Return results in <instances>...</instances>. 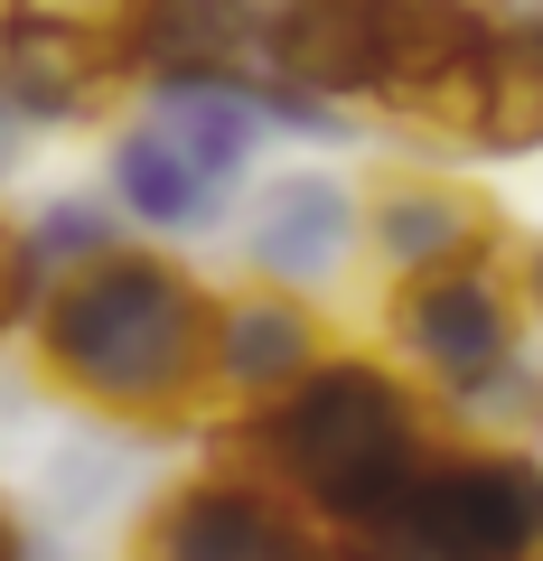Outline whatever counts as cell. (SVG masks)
Segmentation results:
<instances>
[{
	"instance_id": "1",
	"label": "cell",
	"mask_w": 543,
	"mask_h": 561,
	"mask_svg": "<svg viewBox=\"0 0 543 561\" xmlns=\"http://www.w3.org/2000/svg\"><path fill=\"white\" fill-rule=\"evenodd\" d=\"M38 365L113 421H188L206 402L216 300L160 253H103L38 290Z\"/></svg>"
},
{
	"instance_id": "2",
	"label": "cell",
	"mask_w": 543,
	"mask_h": 561,
	"mask_svg": "<svg viewBox=\"0 0 543 561\" xmlns=\"http://www.w3.org/2000/svg\"><path fill=\"white\" fill-rule=\"evenodd\" d=\"M431 421L412 402V383H394L365 356H319L282 402L235 421L244 478H262L282 505H301L328 542L365 534L431 459Z\"/></svg>"
},
{
	"instance_id": "3",
	"label": "cell",
	"mask_w": 543,
	"mask_h": 561,
	"mask_svg": "<svg viewBox=\"0 0 543 561\" xmlns=\"http://www.w3.org/2000/svg\"><path fill=\"white\" fill-rule=\"evenodd\" d=\"M338 561H543V468L524 449H431Z\"/></svg>"
},
{
	"instance_id": "4",
	"label": "cell",
	"mask_w": 543,
	"mask_h": 561,
	"mask_svg": "<svg viewBox=\"0 0 543 561\" xmlns=\"http://www.w3.org/2000/svg\"><path fill=\"white\" fill-rule=\"evenodd\" d=\"M524 319H534V309H524V253L516 243H506V253H478V262H450V272H412L394 290V337L412 346L450 393L506 375L516 346H524Z\"/></svg>"
},
{
	"instance_id": "5",
	"label": "cell",
	"mask_w": 543,
	"mask_h": 561,
	"mask_svg": "<svg viewBox=\"0 0 543 561\" xmlns=\"http://www.w3.org/2000/svg\"><path fill=\"white\" fill-rule=\"evenodd\" d=\"M132 561H338V542L262 478L216 468L150 505V524L132 534Z\"/></svg>"
},
{
	"instance_id": "6",
	"label": "cell",
	"mask_w": 543,
	"mask_h": 561,
	"mask_svg": "<svg viewBox=\"0 0 543 561\" xmlns=\"http://www.w3.org/2000/svg\"><path fill=\"white\" fill-rule=\"evenodd\" d=\"M122 84L132 76H122V47L103 20L47 10V0L0 10V103L20 122H94Z\"/></svg>"
},
{
	"instance_id": "7",
	"label": "cell",
	"mask_w": 543,
	"mask_h": 561,
	"mask_svg": "<svg viewBox=\"0 0 543 561\" xmlns=\"http://www.w3.org/2000/svg\"><path fill=\"white\" fill-rule=\"evenodd\" d=\"M262 66L301 103H384L394 84V28L384 0H272L262 10Z\"/></svg>"
},
{
	"instance_id": "8",
	"label": "cell",
	"mask_w": 543,
	"mask_h": 561,
	"mask_svg": "<svg viewBox=\"0 0 543 561\" xmlns=\"http://www.w3.org/2000/svg\"><path fill=\"white\" fill-rule=\"evenodd\" d=\"M113 47H122V76L235 84L262 57V0H122Z\"/></svg>"
},
{
	"instance_id": "9",
	"label": "cell",
	"mask_w": 543,
	"mask_h": 561,
	"mask_svg": "<svg viewBox=\"0 0 543 561\" xmlns=\"http://www.w3.org/2000/svg\"><path fill=\"white\" fill-rule=\"evenodd\" d=\"M365 234L375 253L394 262L403 280L412 272H450V262H478V253H506V216L478 197V187H450V179H384L375 206H365Z\"/></svg>"
},
{
	"instance_id": "10",
	"label": "cell",
	"mask_w": 543,
	"mask_h": 561,
	"mask_svg": "<svg viewBox=\"0 0 543 561\" xmlns=\"http://www.w3.org/2000/svg\"><path fill=\"white\" fill-rule=\"evenodd\" d=\"M309 365H319V319H309L291 290H244V300H216L206 375H216L225 393H244V402L262 412V402H282Z\"/></svg>"
},
{
	"instance_id": "11",
	"label": "cell",
	"mask_w": 543,
	"mask_h": 561,
	"mask_svg": "<svg viewBox=\"0 0 543 561\" xmlns=\"http://www.w3.org/2000/svg\"><path fill=\"white\" fill-rule=\"evenodd\" d=\"M142 122L216 187V197L244 179V160H253V140H262V103L244 94V84H160Z\"/></svg>"
},
{
	"instance_id": "12",
	"label": "cell",
	"mask_w": 543,
	"mask_h": 561,
	"mask_svg": "<svg viewBox=\"0 0 543 561\" xmlns=\"http://www.w3.org/2000/svg\"><path fill=\"white\" fill-rule=\"evenodd\" d=\"M357 243V197L338 179H282L253 225V262L272 280H328Z\"/></svg>"
},
{
	"instance_id": "13",
	"label": "cell",
	"mask_w": 543,
	"mask_h": 561,
	"mask_svg": "<svg viewBox=\"0 0 543 561\" xmlns=\"http://www.w3.org/2000/svg\"><path fill=\"white\" fill-rule=\"evenodd\" d=\"M113 197L132 206L142 225H169V234H188V225H206V216L225 206L216 187H206L197 169H188L179 150L150 131V122H132V131L113 140Z\"/></svg>"
},
{
	"instance_id": "14",
	"label": "cell",
	"mask_w": 543,
	"mask_h": 561,
	"mask_svg": "<svg viewBox=\"0 0 543 561\" xmlns=\"http://www.w3.org/2000/svg\"><path fill=\"white\" fill-rule=\"evenodd\" d=\"M38 309V262H29V234L0 216V328H20Z\"/></svg>"
},
{
	"instance_id": "15",
	"label": "cell",
	"mask_w": 543,
	"mask_h": 561,
	"mask_svg": "<svg viewBox=\"0 0 543 561\" xmlns=\"http://www.w3.org/2000/svg\"><path fill=\"white\" fill-rule=\"evenodd\" d=\"M0 561H29V534L10 524V505H0Z\"/></svg>"
},
{
	"instance_id": "16",
	"label": "cell",
	"mask_w": 543,
	"mask_h": 561,
	"mask_svg": "<svg viewBox=\"0 0 543 561\" xmlns=\"http://www.w3.org/2000/svg\"><path fill=\"white\" fill-rule=\"evenodd\" d=\"M20 160V113H10V103H0V169Z\"/></svg>"
},
{
	"instance_id": "17",
	"label": "cell",
	"mask_w": 543,
	"mask_h": 561,
	"mask_svg": "<svg viewBox=\"0 0 543 561\" xmlns=\"http://www.w3.org/2000/svg\"><path fill=\"white\" fill-rule=\"evenodd\" d=\"M524 309H534V319H543V253L524 262Z\"/></svg>"
}]
</instances>
